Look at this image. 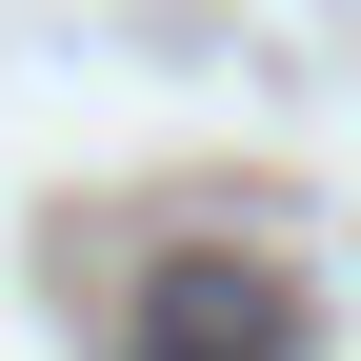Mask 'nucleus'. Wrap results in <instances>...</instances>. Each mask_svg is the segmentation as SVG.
Returning <instances> with one entry per match:
<instances>
[{
	"label": "nucleus",
	"mask_w": 361,
	"mask_h": 361,
	"mask_svg": "<svg viewBox=\"0 0 361 361\" xmlns=\"http://www.w3.org/2000/svg\"><path fill=\"white\" fill-rule=\"evenodd\" d=\"M141 361H322V341H301V301L261 261H161L141 281Z\"/></svg>",
	"instance_id": "f257e3e1"
}]
</instances>
